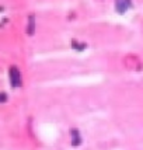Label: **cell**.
I'll use <instances>...</instances> for the list:
<instances>
[{
  "instance_id": "obj_2",
  "label": "cell",
  "mask_w": 143,
  "mask_h": 150,
  "mask_svg": "<svg viewBox=\"0 0 143 150\" xmlns=\"http://www.w3.org/2000/svg\"><path fill=\"white\" fill-rule=\"evenodd\" d=\"M132 6H133L132 1H128V0H118V1H115V10H117L118 14L126 13Z\"/></svg>"
},
{
  "instance_id": "obj_5",
  "label": "cell",
  "mask_w": 143,
  "mask_h": 150,
  "mask_svg": "<svg viewBox=\"0 0 143 150\" xmlns=\"http://www.w3.org/2000/svg\"><path fill=\"white\" fill-rule=\"evenodd\" d=\"M6 101H7V94L0 93V103H6Z\"/></svg>"
},
{
  "instance_id": "obj_4",
  "label": "cell",
  "mask_w": 143,
  "mask_h": 150,
  "mask_svg": "<svg viewBox=\"0 0 143 150\" xmlns=\"http://www.w3.org/2000/svg\"><path fill=\"white\" fill-rule=\"evenodd\" d=\"M72 135H73V142H72V144H73V146H79L80 142H81V139L79 136V132L73 129V131H72Z\"/></svg>"
},
{
  "instance_id": "obj_3",
  "label": "cell",
  "mask_w": 143,
  "mask_h": 150,
  "mask_svg": "<svg viewBox=\"0 0 143 150\" xmlns=\"http://www.w3.org/2000/svg\"><path fill=\"white\" fill-rule=\"evenodd\" d=\"M34 31H35V17L34 16H30V20H28V30L27 33L30 35H33Z\"/></svg>"
},
{
  "instance_id": "obj_1",
  "label": "cell",
  "mask_w": 143,
  "mask_h": 150,
  "mask_svg": "<svg viewBox=\"0 0 143 150\" xmlns=\"http://www.w3.org/2000/svg\"><path fill=\"white\" fill-rule=\"evenodd\" d=\"M8 76H10V81H11V86H13V87H20V86H21V83H23L21 73H20V70L16 66H11V67H10Z\"/></svg>"
}]
</instances>
